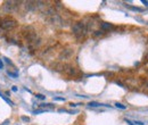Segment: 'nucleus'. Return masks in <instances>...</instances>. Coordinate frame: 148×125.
<instances>
[{
	"instance_id": "obj_1",
	"label": "nucleus",
	"mask_w": 148,
	"mask_h": 125,
	"mask_svg": "<svg viewBox=\"0 0 148 125\" xmlns=\"http://www.w3.org/2000/svg\"><path fill=\"white\" fill-rule=\"evenodd\" d=\"M72 31H73V34L77 39H81L87 34V26L82 22H76L72 26Z\"/></svg>"
},
{
	"instance_id": "obj_6",
	"label": "nucleus",
	"mask_w": 148,
	"mask_h": 125,
	"mask_svg": "<svg viewBox=\"0 0 148 125\" xmlns=\"http://www.w3.org/2000/svg\"><path fill=\"white\" fill-rule=\"evenodd\" d=\"M8 75L9 76H13V79H16L18 75H17V73H10V72H8Z\"/></svg>"
},
{
	"instance_id": "obj_11",
	"label": "nucleus",
	"mask_w": 148,
	"mask_h": 125,
	"mask_svg": "<svg viewBox=\"0 0 148 125\" xmlns=\"http://www.w3.org/2000/svg\"><path fill=\"white\" fill-rule=\"evenodd\" d=\"M0 68H3V64H2V60L0 59Z\"/></svg>"
},
{
	"instance_id": "obj_14",
	"label": "nucleus",
	"mask_w": 148,
	"mask_h": 125,
	"mask_svg": "<svg viewBox=\"0 0 148 125\" xmlns=\"http://www.w3.org/2000/svg\"><path fill=\"white\" fill-rule=\"evenodd\" d=\"M143 3H145L146 6H148V1H145V0H143Z\"/></svg>"
},
{
	"instance_id": "obj_16",
	"label": "nucleus",
	"mask_w": 148,
	"mask_h": 125,
	"mask_svg": "<svg viewBox=\"0 0 148 125\" xmlns=\"http://www.w3.org/2000/svg\"><path fill=\"white\" fill-rule=\"evenodd\" d=\"M147 74H148V71H147Z\"/></svg>"
},
{
	"instance_id": "obj_15",
	"label": "nucleus",
	"mask_w": 148,
	"mask_h": 125,
	"mask_svg": "<svg viewBox=\"0 0 148 125\" xmlns=\"http://www.w3.org/2000/svg\"><path fill=\"white\" fill-rule=\"evenodd\" d=\"M76 106H77L76 104H71V107H76Z\"/></svg>"
},
{
	"instance_id": "obj_3",
	"label": "nucleus",
	"mask_w": 148,
	"mask_h": 125,
	"mask_svg": "<svg viewBox=\"0 0 148 125\" xmlns=\"http://www.w3.org/2000/svg\"><path fill=\"white\" fill-rule=\"evenodd\" d=\"M112 27V25L110 23H101V29H103V31L104 30H110Z\"/></svg>"
},
{
	"instance_id": "obj_9",
	"label": "nucleus",
	"mask_w": 148,
	"mask_h": 125,
	"mask_svg": "<svg viewBox=\"0 0 148 125\" xmlns=\"http://www.w3.org/2000/svg\"><path fill=\"white\" fill-rule=\"evenodd\" d=\"M36 97H37V98H39V99H45V97H43L42 94H37Z\"/></svg>"
},
{
	"instance_id": "obj_8",
	"label": "nucleus",
	"mask_w": 148,
	"mask_h": 125,
	"mask_svg": "<svg viewBox=\"0 0 148 125\" xmlns=\"http://www.w3.org/2000/svg\"><path fill=\"white\" fill-rule=\"evenodd\" d=\"M130 9H132V10H137V12H141V9L140 8H137V7H129Z\"/></svg>"
},
{
	"instance_id": "obj_2",
	"label": "nucleus",
	"mask_w": 148,
	"mask_h": 125,
	"mask_svg": "<svg viewBox=\"0 0 148 125\" xmlns=\"http://www.w3.org/2000/svg\"><path fill=\"white\" fill-rule=\"evenodd\" d=\"M16 25H17V23H16V20L13 19V18H5V19H2L1 23H0V26H1L2 29H5V30H12V29H14Z\"/></svg>"
},
{
	"instance_id": "obj_13",
	"label": "nucleus",
	"mask_w": 148,
	"mask_h": 125,
	"mask_svg": "<svg viewBox=\"0 0 148 125\" xmlns=\"http://www.w3.org/2000/svg\"><path fill=\"white\" fill-rule=\"evenodd\" d=\"M145 89H146L148 91V81L146 82V84H145Z\"/></svg>"
},
{
	"instance_id": "obj_12",
	"label": "nucleus",
	"mask_w": 148,
	"mask_h": 125,
	"mask_svg": "<svg viewBox=\"0 0 148 125\" xmlns=\"http://www.w3.org/2000/svg\"><path fill=\"white\" fill-rule=\"evenodd\" d=\"M23 121H26V122H29L30 120H29V117H23Z\"/></svg>"
},
{
	"instance_id": "obj_5",
	"label": "nucleus",
	"mask_w": 148,
	"mask_h": 125,
	"mask_svg": "<svg viewBox=\"0 0 148 125\" xmlns=\"http://www.w3.org/2000/svg\"><path fill=\"white\" fill-rule=\"evenodd\" d=\"M115 106L117 108H121V109H125V108H127V106H124V105H122V104H119V102H116Z\"/></svg>"
},
{
	"instance_id": "obj_10",
	"label": "nucleus",
	"mask_w": 148,
	"mask_h": 125,
	"mask_svg": "<svg viewBox=\"0 0 148 125\" xmlns=\"http://www.w3.org/2000/svg\"><path fill=\"white\" fill-rule=\"evenodd\" d=\"M55 100H60V101H64L65 99H64V98H55Z\"/></svg>"
},
{
	"instance_id": "obj_7",
	"label": "nucleus",
	"mask_w": 148,
	"mask_h": 125,
	"mask_svg": "<svg viewBox=\"0 0 148 125\" xmlns=\"http://www.w3.org/2000/svg\"><path fill=\"white\" fill-rule=\"evenodd\" d=\"M41 107H53V105L51 104H42V105H40Z\"/></svg>"
},
{
	"instance_id": "obj_4",
	"label": "nucleus",
	"mask_w": 148,
	"mask_h": 125,
	"mask_svg": "<svg viewBox=\"0 0 148 125\" xmlns=\"http://www.w3.org/2000/svg\"><path fill=\"white\" fill-rule=\"evenodd\" d=\"M89 106L90 107H99V106H107V105H103V104H98V102L91 101V102H89Z\"/></svg>"
}]
</instances>
